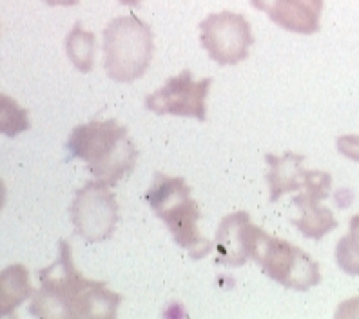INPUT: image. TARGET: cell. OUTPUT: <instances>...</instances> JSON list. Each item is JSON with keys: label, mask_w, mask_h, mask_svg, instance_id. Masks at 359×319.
I'll list each match as a JSON object with an SVG mask.
<instances>
[{"label": "cell", "mask_w": 359, "mask_h": 319, "mask_svg": "<svg viewBox=\"0 0 359 319\" xmlns=\"http://www.w3.org/2000/svg\"><path fill=\"white\" fill-rule=\"evenodd\" d=\"M40 289L33 292L29 314L42 319H114L122 294L105 281L88 280L76 269L67 240L58 241V258L39 271Z\"/></svg>", "instance_id": "6da1fadb"}, {"label": "cell", "mask_w": 359, "mask_h": 319, "mask_svg": "<svg viewBox=\"0 0 359 319\" xmlns=\"http://www.w3.org/2000/svg\"><path fill=\"white\" fill-rule=\"evenodd\" d=\"M71 158H79L88 171L107 185L128 178L136 167L138 151L128 136V127L116 118L91 120L76 125L66 144Z\"/></svg>", "instance_id": "7a4b0ae2"}, {"label": "cell", "mask_w": 359, "mask_h": 319, "mask_svg": "<svg viewBox=\"0 0 359 319\" xmlns=\"http://www.w3.org/2000/svg\"><path fill=\"white\" fill-rule=\"evenodd\" d=\"M145 198L154 215L171 231L176 245L187 250L194 262L209 256L210 250L215 249V241L207 240L200 234L198 229V219L202 216L200 207L191 198V187L185 184L184 178L156 172Z\"/></svg>", "instance_id": "3957f363"}, {"label": "cell", "mask_w": 359, "mask_h": 319, "mask_svg": "<svg viewBox=\"0 0 359 319\" xmlns=\"http://www.w3.org/2000/svg\"><path fill=\"white\" fill-rule=\"evenodd\" d=\"M247 256L285 289L307 292L321 281L320 265L305 250L281 238L271 236L258 225L247 223L243 231Z\"/></svg>", "instance_id": "277c9868"}, {"label": "cell", "mask_w": 359, "mask_h": 319, "mask_svg": "<svg viewBox=\"0 0 359 319\" xmlns=\"http://www.w3.org/2000/svg\"><path fill=\"white\" fill-rule=\"evenodd\" d=\"M153 55V29L136 15L116 17L105 26L104 69L111 80L135 82L149 69Z\"/></svg>", "instance_id": "5b68a950"}, {"label": "cell", "mask_w": 359, "mask_h": 319, "mask_svg": "<svg viewBox=\"0 0 359 319\" xmlns=\"http://www.w3.org/2000/svg\"><path fill=\"white\" fill-rule=\"evenodd\" d=\"M200 42L219 66H234L249 57L255 35L249 20L234 11L210 13L200 22Z\"/></svg>", "instance_id": "8992f818"}, {"label": "cell", "mask_w": 359, "mask_h": 319, "mask_svg": "<svg viewBox=\"0 0 359 319\" xmlns=\"http://www.w3.org/2000/svg\"><path fill=\"white\" fill-rule=\"evenodd\" d=\"M109 187L100 179H93L76 191L71 203V222L76 234L89 243L109 240L118 223V203Z\"/></svg>", "instance_id": "52a82bcc"}, {"label": "cell", "mask_w": 359, "mask_h": 319, "mask_svg": "<svg viewBox=\"0 0 359 319\" xmlns=\"http://www.w3.org/2000/svg\"><path fill=\"white\" fill-rule=\"evenodd\" d=\"M215 80H194L193 73L184 69L178 76L167 79L162 88L145 98V107L158 116H187L200 122L207 120V95Z\"/></svg>", "instance_id": "ba28073f"}, {"label": "cell", "mask_w": 359, "mask_h": 319, "mask_svg": "<svg viewBox=\"0 0 359 319\" xmlns=\"http://www.w3.org/2000/svg\"><path fill=\"white\" fill-rule=\"evenodd\" d=\"M267 182L271 191V203H276L283 194L303 191L318 200H327L332 189V176L323 171H305L303 154L285 153L283 156L267 154Z\"/></svg>", "instance_id": "9c48e42d"}, {"label": "cell", "mask_w": 359, "mask_h": 319, "mask_svg": "<svg viewBox=\"0 0 359 319\" xmlns=\"http://www.w3.org/2000/svg\"><path fill=\"white\" fill-rule=\"evenodd\" d=\"M250 6L263 11L272 22L290 33L314 35L320 31L325 0H249Z\"/></svg>", "instance_id": "30bf717a"}, {"label": "cell", "mask_w": 359, "mask_h": 319, "mask_svg": "<svg viewBox=\"0 0 359 319\" xmlns=\"http://www.w3.org/2000/svg\"><path fill=\"white\" fill-rule=\"evenodd\" d=\"M250 222L249 212L240 210L232 212L222 218L218 231L215 236L216 263L229 265V267H241L249 259L243 241V231L245 225Z\"/></svg>", "instance_id": "8fae6325"}, {"label": "cell", "mask_w": 359, "mask_h": 319, "mask_svg": "<svg viewBox=\"0 0 359 319\" xmlns=\"http://www.w3.org/2000/svg\"><path fill=\"white\" fill-rule=\"evenodd\" d=\"M294 207L302 210L299 218H292L294 227L302 232V236L309 240H321L325 234L337 227V219L334 218L329 207L321 205V200L309 193H299L292 200Z\"/></svg>", "instance_id": "7c38bea8"}, {"label": "cell", "mask_w": 359, "mask_h": 319, "mask_svg": "<svg viewBox=\"0 0 359 319\" xmlns=\"http://www.w3.org/2000/svg\"><path fill=\"white\" fill-rule=\"evenodd\" d=\"M33 296L29 271L20 263L9 265L0 272V312L4 318L15 315V311Z\"/></svg>", "instance_id": "4fadbf2b"}, {"label": "cell", "mask_w": 359, "mask_h": 319, "mask_svg": "<svg viewBox=\"0 0 359 319\" xmlns=\"http://www.w3.org/2000/svg\"><path fill=\"white\" fill-rule=\"evenodd\" d=\"M97 53V36L76 22L66 36V55L80 73H91Z\"/></svg>", "instance_id": "5bb4252c"}, {"label": "cell", "mask_w": 359, "mask_h": 319, "mask_svg": "<svg viewBox=\"0 0 359 319\" xmlns=\"http://www.w3.org/2000/svg\"><path fill=\"white\" fill-rule=\"evenodd\" d=\"M336 262L345 274L359 276V215L352 216L348 234L337 241Z\"/></svg>", "instance_id": "9a60e30c"}, {"label": "cell", "mask_w": 359, "mask_h": 319, "mask_svg": "<svg viewBox=\"0 0 359 319\" xmlns=\"http://www.w3.org/2000/svg\"><path fill=\"white\" fill-rule=\"evenodd\" d=\"M27 127H29L27 111L8 95H0V131L2 135L13 138L20 133L27 131Z\"/></svg>", "instance_id": "2e32d148"}, {"label": "cell", "mask_w": 359, "mask_h": 319, "mask_svg": "<svg viewBox=\"0 0 359 319\" xmlns=\"http://www.w3.org/2000/svg\"><path fill=\"white\" fill-rule=\"evenodd\" d=\"M336 147L339 154H343L352 162H359V135L339 136L336 140Z\"/></svg>", "instance_id": "e0dca14e"}, {"label": "cell", "mask_w": 359, "mask_h": 319, "mask_svg": "<svg viewBox=\"0 0 359 319\" xmlns=\"http://www.w3.org/2000/svg\"><path fill=\"white\" fill-rule=\"evenodd\" d=\"M42 2H46L48 6H66V8H69V6L79 4L80 0H42Z\"/></svg>", "instance_id": "ac0fdd59"}, {"label": "cell", "mask_w": 359, "mask_h": 319, "mask_svg": "<svg viewBox=\"0 0 359 319\" xmlns=\"http://www.w3.org/2000/svg\"><path fill=\"white\" fill-rule=\"evenodd\" d=\"M118 2L123 6H131V8H136V6L142 4V0H118Z\"/></svg>", "instance_id": "d6986e66"}]
</instances>
